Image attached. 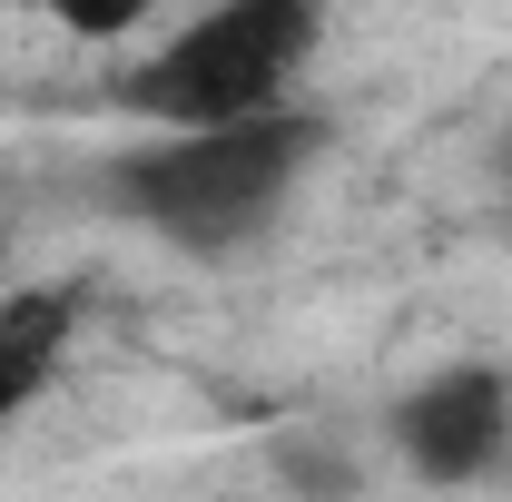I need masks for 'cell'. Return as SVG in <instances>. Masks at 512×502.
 <instances>
[{
  "label": "cell",
  "instance_id": "6da1fadb",
  "mask_svg": "<svg viewBox=\"0 0 512 502\" xmlns=\"http://www.w3.org/2000/svg\"><path fill=\"white\" fill-rule=\"evenodd\" d=\"M316 158H325V119L266 109V119H227V128H148L138 148H119L99 168V188L158 247L217 266L286 217V197L306 188Z\"/></svg>",
  "mask_w": 512,
  "mask_h": 502
},
{
  "label": "cell",
  "instance_id": "7a4b0ae2",
  "mask_svg": "<svg viewBox=\"0 0 512 502\" xmlns=\"http://www.w3.org/2000/svg\"><path fill=\"white\" fill-rule=\"evenodd\" d=\"M325 40V0H217L178 20L148 60L119 69V109L148 128H227L296 109V79Z\"/></svg>",
  "mask_w": 512,
  "mask_h": 502
},
{
  "label": "cell",
  "instance_id": "3957f363",
  "mask_svg": "<svg viewBox=\"0 0 512 502\" xmlns=\"http://www.w3.org/2000/svg\"><path fill=\"white\" fill-rule=\"evenodd\" d=\"M384 443L424 483H483L512 453V375L503 365H444V375H424L384 414Z\"/></svg>",
  "mask_w": 512,
  "mask_h": 502
},
{
  "label": "cell",
  "instance_id": "277c9868",
  "mask_svg": "<svg viewBox=\"0 0 512 502\" xmlns=\"http://www.w3.org/2000/svg\"><path fill=\"white\" fill-rule=\"evenodd\" d=\"M69 335H79V286L69 276H40V286H10L0 296V434L60 384Z\"/></svg>",
  "mask_w": 512,
  "mask_h": 502
},
{
  "label": "cell",
  "instance_id": "5b68a950",
  "mask_svg": "<svg viewBox=\"0 0 512 502\" xmlns=\"http://www.w3.org/2000/svg\"><path fill=\"white\" fill-rule=\"evenodd\" d=\"M50 30H69V40H89V50H119V40H138L168 0H30Z\"/></svg>",
  "mask_w": 512,
  "mask_h": 502
},
{
  "label": "cell",
  "instance_id": "8992f818",
  "mask_svg": "<svg viewBox=\"0 0 512 502\" xmlns=\"http://www.w3.org/2000/svg\"><path fill=\"white\" fill-rule=\"evenodd\" d=\"M503 178H512V138H503Z\"/></svg>",
  "mask_w": 512,
  "mask_h": 502
}]
</instances>
